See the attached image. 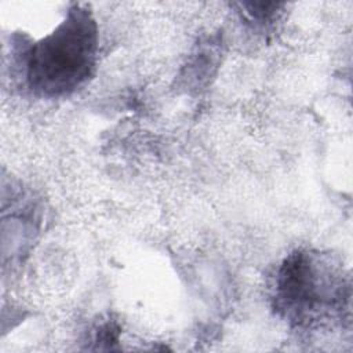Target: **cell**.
Masks as SVG:
<instances>
[{
	"instance_id": "2",
	"label": "cell",
	"mask_w": 353,
	"mask_h": 353,
	"mask_svg": "<svg viewBox=\"0 0 353 353\" xmlns=\"http://www.w3.org/2000/svg\"><path fill=\"white\" fill-rule=\"evenodd\" d=\"M97 50L95 19L87 7L74 4L52 33L28 50L25 68L29 88L46 98L74 92L92 76Z\"/></svg>"
},
{
	"instance_id": "1",
	"label": "cell",
	"mask_w": 353,
	"mask_h": 353,
	"mask_svg": "<svg viewBox=\"0 0 353 353\" xmlns=\"http://www.w3.org/2000/svg\"><path fill=\"white\" fill-rule=\"evenodd\" d=\"M273 307L299 328H314L349 316L350 284L330 255L296 250L284 258L273 284Z\"/></svg>"
}]
</instances>
